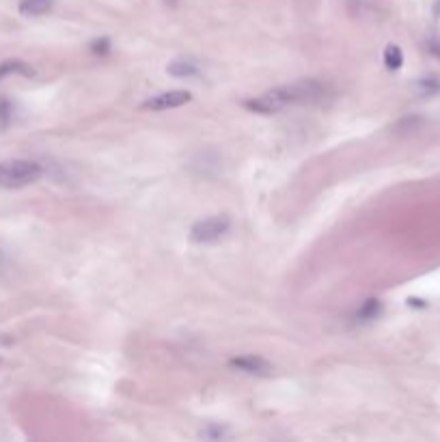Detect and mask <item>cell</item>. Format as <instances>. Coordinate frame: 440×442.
<instances>
[{
    "label": "cell",
    "mask_w": 440,
    "mask_h": 442,
    "mask_svg": "<svg viewBox=\"0 0 440 442\" xmlns=\"http://www.w3.org/2000/svg\"><path fill=\"white\" fill-rule=\"evenodd\" d=\"M43 175L41 164L32 160H5L0 162V188L18 190L39 181Z\"/></svg>",
    "instance_id": "cell-1"
},
{
    "label": "cell",
    "mask_w": 440,
    "mask_h": 442,
    "mask_svg": "<svg viewBox=\"0 0 440 442\" xmlns=\"http://www.w3.org/2000/svg\"><path fill=\"white\" fill-rule=\"evenodd\" d=\"M231 229V220L229 216H208L201 218L192 225L190 229V240L194 244H212L218 242L220 237H225L227 231Z\"/></svg>",
    "instance_id": "cell-2"
},
{
    "label": "cell",
    "mask_w": 440,
    "mask_h": 442,
    "mask_svg": "<svg viewBox=\"0 0 440 442\" xmlns=\"http://www.w3.org/2000/svg\"><path fill=\"white\" fill-rule=\"evenodd\" d=\"M287 106L290 104H313V101L326 99V84H321L317 80H300L281 87Z\"/></svg>",
    "instance_id": "cell-3"
},
{
    "label": "cell",
    "mask_w": 440,
    "mask_h": 442,
    "mask_svg": "<svg viewBox=\"0 0 440 442\" xmlns=\"http://www.w3.org/2000/svg\"><path fill=\"white\" fill-rule=\"evenodd\" d=\"M244 106L248 110H252V112H259V114H274V112H279V110H283L287 106V101H285V95H283L281 87H277L272 91H266L259 97L246 99Z\"/></svg>",
    "instance_id": "cell-4"
},
{
    "label": "cell",
    "mask_w": 440,
    "mask_h": 442,
    "mask_svg": "<svg viewBox=\"0 0 440 442\" xmlns=\"http://www.w3.org/2000/svg\"><path fill=\"white\" fill-rule=\"evenodd\" d=\"M192 99L190 91H168L162 95H156L147 101H143V110H171V108H179L183 104H188Z\"/></svg>",
    "instance_id": "cell-5"
},
{
    "label": "cell",
    "mask_w": 440,
    "mask_h": 442,
    "mask_svg": "<svg viewBox=\"0 0 440 442\" xmlns=\"http://www.w3.org/2000/svg\"><path fill=\"white\" fill-rule=\"evenodd\" d=\"M229 365L233 369H238L246 376H255V378H268L272 373V365H270L261 356H235V359L229 361Z\"/></svg>",
    "instance_id": "cell-6"
},
{
    "label": "cell",
    "mask_w": 440,
    "mask_h": 442,
    "mask_svg": "<svg viewBox=\"0 0 440 442\" xmlns=\"http://www.w3.org/2000/svg\"><path fill=\"white\" fill-rule=\"evenodd\" d=\"M54 7V0H20V13L26 18H39L50 13Z\"/></svg>",
    "instance_id": "cell-7"
},
{
    "label": "cell",
    "mask_w": 440,
    "mask_h": 442,
    "mask_svg": "<svg viewBox=\"0 0 440 442\" xmlns=\"http://www.w3.org/2000/svg\"><path fill=\"white\" fill-rule=\"evenodd\" d=\"M166 72L173 78H192L199 74V65L192 63L190 59H177L166 67Z\"/></svg>",
    "instance_id": "cell-8"
},
{
    "label": "cell",
    "mask_w": 440,
    "mask_h": 442,
    "mask_svg": "<svg viewBox=\"0 0 440 442\" xmlns=\"http://www.w3.org/2000/svg\"><path fill=\"white\" fill-rule=\"evenodd\" d=\"M201 438L203 442H227L229 440V430L225 428V425H206L201 432Z\"/></svg>",
    "instance_id": "cell-9"
},
{
    "label": "cell",
    "mask_w": 440,
    "mask_h": 442,
    "mask_svg": "<svg viewBox=\"0 0 440 442\" xmlns=\"http://www.w3.org/2000/svg\"><path fill=\"white\" fill-rule=\"evenodd\" d=\"M384 65H386V70H391V72H397L403 65V52H401L399 46L388 43L384 48Z\"/></svg>",
    "instance_id": "cell-10"
},
{
    "label": "cell",
    "mask_w": 440,
    "mask_h": 442,
    "mask_svg": "<svg viewBox=\"0 0 440 442\" xmlns=\"http://www.w3.org/2000/svg\"><path fill=\"white\" fill-rule=\"evenodd\" d=\"M417 93L421 97H434L440 95V76H426L417 82Z\"/></svg>",
    "instance_id": "cell-11"
},
{
    "label": "cell",
    "mask_w": 440,
    "mask_h": 442,
    "mask_svg": "<svg viewBox=\"0 0 440 442\" xmlns=\"http://www.w3.org/2000/svg\"><path fill=\"white\" fill-rule=\"evenodd\" d=\"M11 74H22V76H32L35 72H32V67L22 63V61H7L0 65V80L11 76Z\"/></svg>",
    "instance_id": "cell-12"
},
{
    "label": "cell",
    "mask_w": 440,
    "mask_h": 442,
    "mask_svg": "<svg viewBox=\"0 0 440 442\" xmlns=\"http://www.w3.org/2000/svg\"><path fill=\"white\" fill-rule=\"evenodd\" d=\"M382 313V302L378 298H369L363 307L359 309V319L363 321H371V319H376L378 315Z\"/></svg>",
    "instance_id": "cell-13"
},
{
    "label": "cell",
    "mask_w": 440,
    "mask_h": 442,
    "mask_svg": "<svg viewBox=\"0 0 440 442\" xmlns=\"http://www.w3.org/2000/svg\"><path fill=\"white\" fill-rule=\"evenodd\" d=\"M91 52L93 54H99V57H104L110 52V39L108 37H101V39H95L91 43Z\"/></svg>",
    "instance_id": "cell-14"
},
{
    "label": "cell",
    "mask_w": 440,
    "mask_h": 442,
    "mask_svg": "<svg viewBox=\"0 0 440 442\" xmlns=\"http://www.w3.org/2000/svg\"><path fill=\"white\" fill-rule=\"evenodd\" d=\"M423 121H421V117H403L401 121H399V125H397V130H403V132H412L417 125H421Z\"/></svg>",
    "instance_id": "cell-15"
},
{
    "label": "cell",
    "mask_w": 440,
    "mask_h": 442,
    "mask_svg": "<svg viewBox=\"0 0 440 442\" xmlns=\"http://www.w3.org/2000/svg\"><path fill=\"white\" fill-rule=\"evenodd\" d=\"M428 50H430V54H434L436 59H440V35L430 37V41H428Z\"/></svg>",
    "instance_id": "cell-16"
},
{
    "label": "cell",
    "mask_w": 440,
    "mask_h": 442,
    "mask_svg": "<svg viewBox=\"0 0 440 442\" xmlns=\"http://www.w3.org/2000/svg\"><path fill=\"white\" fill-rule=\"evenodd\" d=\"M434 15H436V18H440V0H436V3H434Z\"/></svg>",
    "instance_id": "cell-17"
}]
</instances>
